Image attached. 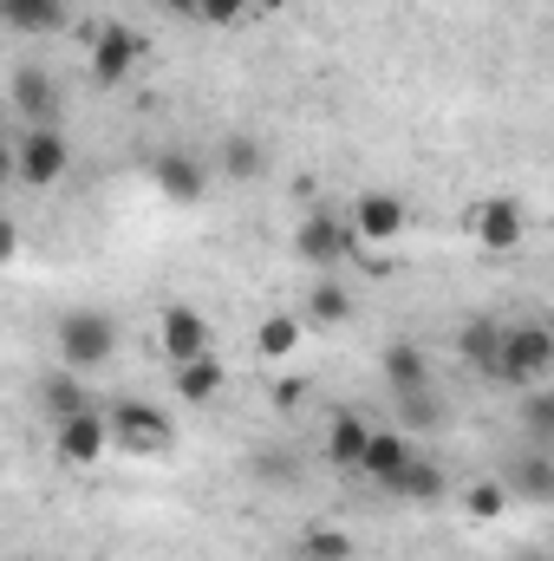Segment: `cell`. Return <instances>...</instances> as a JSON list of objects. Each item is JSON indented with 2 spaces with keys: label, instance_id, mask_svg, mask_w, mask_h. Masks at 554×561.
<instances>
[{
  "label": "cell",
  "instance_id": "obj_21",
  "mask_svg": "<svg viewBox=\"0 0 554 561\" xmlns=\"http://www.w3.org/2000/svg\"><path fill=\"white\" fill-rule=\"evenodd\" d=\"M392 399H399V424H392V431H405V437H424V431H437V424L450 419L430 386H424V392H392Z\"/></svg>",
  "mask_w": 554,
  "mask_h": 561
},
{
  "label": "cell",
  "instance_id": "obj_13",
  "mask_svg": "<svg viewBox=\"0 0 554 561\" xmlns=\"http://www.w3.org/2000/svg\"><path fill=\"white\" fill-rule=\"evenodd\" d=\"M150 176H157V190H163L170 203H203V190H209V163L189 157V150H163V157L150 163Z\"/></svg>",
  "mask_w": 554,
  "mask_h": 561
},
{
  "label": "cell",
  "instance_id": "obj_20",
  "mask_svg": "<svg viewBox=\"0 0 554 561\" xmlns=\"http://www.w3.org/2000/svg\"><path fill=\"white\" fill-rule=\"evenodd\" d=\"M503 490H516L522 503H549V496H554V457L529 444V457H522V463L503 477Z\"/></svg>",
  "mask_w": 554,
  "mask_h": 561
},
{
  "label": "cell",
  "instance_id": "obj_24",
  "mask_svg": "<svg viewBox=\"0 0 554 561\" xmlns=\"http://www.w3.org/2000/svg\"><path fill=\"white\" fill-rule=\"evenodd\" d=\"M262 170H268V150H262V138H249V131H242V138L222 144V176H229V183H255Z\"/></svg>",
  "mask_w": 554,
  "mask_h": 561
},
{
  "label": "cell",
  "instance_id": "obj_10",
  "mask_svg": "<svg viewBox=\"0 0 554 561\" xmlns=\"http://www.w3.org/2000/svg\"><path fill=\"white\" fill-rule=\"evenodd\" d=\"M7 105L20 112V125H59V79L46 66H20L7 85Z\"/></svg>",
  "mask_w": 554,
  "mask_h": 561
},
{
  "label": "cell",
  "instance_id": "obj_7",
  "mask_svg": "<svg viewBox=\"0 0 554 561\" xmlns=\"http://www.w3.org/2000/svg\"><path fill=\"white\" fill-rule=\"evenodd\" d=\"M463 222H470L476 249H489V255H509V249L529 242V209H522L516 196H489V203H476Z\"/></svg>",
  "mask_w": 554,
  "mask_h": 561
},
{
  "label": "cell",
  "instance_id": "obj_32",
  "mask_svg": "<svg viewBox=\"0 0 554 561\" xmlns=\"http://www.w3.org/2000/svg\"><path fill=\"white\" fill-rule=\"evenodd\" d=\"M0 183H13V144H0Z\"/></svg>",
  "mask_w": 554,
  "mask_h": 561
},
{
  "label": "cell",
  "instance_id": "obj_35",
  "mask_svg": "<svg viewBox=\"0 0 554 561\" xmlns=\"http://www.w3.org/2000/svg\"><path fill=\"white\" fill-rule=\"evenodd\" d=\"M0 105H7V92H0Z\"/></svg>",
  "mask_w": 554,
  "mask_h": 561
},
{
  "label": "cell",
  "instance_id": "obj_17",
  "mask_svg": "<svg viewBox=\"0 0 554 561\" xmlns=\"http://www.w3.org/2000/svg\"><path fill=\"white\" fill-rule=\"evenodd\" d=\"M39 412H46L53 424L79 419V412H92V386H85L79 373H66V366H59V373H46V379H39Z\"/></svg>",
  "mask_w": 554,
  "mask_h": 561
},
{
  "label": "cell",
  "instance_id": "obj_5",
  "mask_svg": "<svg viewBox=\"0 0 554 561\" xmlns=\"http://www.w3.org/2000/svg\"><path fill=\"white\" fill-rule=\"evenodd\" d=\"M66 170H72V144L59 138V125H26V138L13 144V183L53 190Z\"/></svg>",
  "mask_w": 554,
  "mask_h": 561
},
{
  "label": "cell",
  "instance_id": "obj_15",
  "mask_svg": "<svg viewBox=\"0 0 554 561\" xmlns=\"http://www.w3.org/2000/svg\"><path fill=\"white\" fill-rule=\"evenodd\" d=\"M366 437H372V419H359V412H333V419H326V437H320V450H326L333 470H359Z\"/></svg>",
  "mask_w": 554,
  "mask_h": 561
},
{
  "label": "cell",
  "instance_id": "obj_19",
  "mask_svg": "<svg viewBox=\"0 0 554 561\" xmlns=\"http://www.w3.org/2000/svg\"><path fill=\"white\" fill-rule=\"evenodd\" d=\"M379 366H385V386H392V392H424V386H430V359H424L417 340H392Z\"/></svg>",
  "mask_w": 554,
  "mask_h": 561
},
{
  "label": "cell",
  "instance_id": "obj_33",
  "mask_svg": "<svg viewBox=\"0 0 554 561\" xmlns=\"http://www.w3.org/2000/svg\"><path fill=\"white\" fill-rule=\"evenodd\" d=\"M163 7H170V13H183V20L196 13V0H163Z\"/></svg>",
  "mask_w": 554,
  "mask_h": 561
},
{
  "label": "cell",
  "instance_id": "obj_4",
  "mask_svg": "<svg viewBox=\"0 0 554 561\" xmlns=\"http://www.w3.org/2000/svg\"><path fill=\"white\" fill-rule=\"evenodd\" d=\"M143 66V33L138 26H125V20H99L92 26V46H85V72H92V85H125L131 72Z\"/></svg>",
  "mask_w": 554,
  "mask_h": 561
},
{
  "label": "cell",
  "instance_id": "obj_1",
  "mask_svg": "<svg viewBox=\"0 0 554 561\" xmlns=\"http://www.w3.org/2000/svg\"><path fill=\"white\" fill-rule=\"evenodd\" d=\"M554 373V327L549 320H503V353H496V386H542Z\"/></svg>",
  "mask_w": 554,
  "mask_h": 561
},
{
  "label": "cell",
  "instance_id": "obj_16",
  "mask_svg": "<svg viewBox=\"0 0 554 561\" xmlns=\"http://www.w3.org/2000/svg\"><path fill=\"white\" fill-rule=\"evenodd\" d=\"M170 373H176V399H183V405H216L222 386H229V373H222L216 353H196V359H183V366H170Z\"/></svg>",
  "mask_w": 554,
  "mask_h": 561
},
{
  "label": "cell",
  "instance_id": "obj_3",
  "mask_svg": "<svg viewBox=\"0 0 554 561\" xmlns=\"http://www.w3.org/2000/svg\"><path fill=\"white\" fill-rule=\"evenodd\" d=\"M353 255H359V236H353V222H346V216H333V209L300 216V229H293V262H307V268L333 275V268H346Z\"/></svg>",
  "mask_w": 554,
  "mask_h": 561
},
{
  "label": "cell",
  "instance_id": "obj_25",
  "mask_svg": "<svg viewBox=\"0 0 554 561\" xmlns=\"http://www.w3.org/2000/svg\"><path fill=\"white\" fill-rule=\"evenodd\" d=\"M293 346H300V320H293V313H268V320L255 327V353H262V359H293Z\"/></svg>",
  "mask_w": 554,
  "mask_h": 561
},
{
  "label": "cell",
  "instance_id": "obj_9",
  "mask_svg": "<svg viewBox=\"0 0 554 561\" xmlns=\"http://www.w3.org/2000/svg\"><path fill=\"white\" fill-rule=\"evenodd\" d=\"M417 457V437L405 431H392V424H372V437H366V457H359V477H372L385 496H392V483L405 477V463Z\"/></svg>",
  "mask_w": 554,
  "mask_h": 561
},
{
  "label": "cell",
  "instance_id": "obj_6",
  "mask_svg": "<svg viewBox=\"0 0 554 561\" xmlns=\"http://www.w3.org/2000/svg\"><path fill=\"white\" fill-rule=\"evenodd\" d=\"M105 431H112V450H131V457H157V450H170V419L150 405V399H125V405H112L105 412Z\"/></svg>",
  "mask_w": 554,
  "mask_h": 561
},
{
  "label": "cell",
  "instance_id": "obj_23",
  "mask_svg": "<svg viewBox=\"0 0 554 561\" xmlns=\"http://www.w3.org/2000/svg\"><path fill=\"white\" fill-rule=\"evenodd\" d=\"M307 320H313V327H346V320H353V294H346V280H313V294H307Z\"/></svg>",
  "mask_w": 554,
  "mask_h": 561
},
{
  "label": "cell",
  "instance_id": "obj_31",
  "mask_svg": "<svg viewBox=\"0 0 554 561\" xmlns=\"http://www.w3.org/2000/svg\"><path fill=\"white\" fill-rule=\"evenodd\" d=\"M13 249H20V236H13V222L0 216V262H13Z\"/></svg>",
  "mask_w": 554,
  "mask_h": 561
},
{
  "label": "cell",
  "instance_id": "obj_18",
  "mask_svg": "<svg viewBox=\"0 0 554 561\" xmlns=\"http://www.w3.org/2000/svg\"><path fill=\"white\" fill-rule=\"evenodd\" d=\"M457 353H463V366H476L483 379H496V353H503V320H489V313H476L463 333H457Z\"/></svg>",
  "mask_w": 554,
  "mask_h": 561
},
{
  "label": "cell",
  "instance_id": "obj_14",
  "mask_svg": "<svg viewBox=\"0 0 554 561\" xmlns=\"http://www.w3.org/2000/svg\"><path fill=\"white\" fill-rule=\"evenodd\" d=\"M72 20V0H0V26L7 33H26V39H46Z\"/></svg>",
  "mask_w": 554,
  "mask_h": 561
},
{
  "label": "cell",
  "instance_id": "obj_2",
  "mask_svg": "<svg viewBox=\"0 0 554 561\" xmlns=\"http://www.w3.org/2000/svg\"><path fill=\"white\" fill-rule=\"evenodd\" d=\"M112 353H118V320H112V313H99V307L59 313V366H66V373L92 379L99 366H112Z\"/></svg>",
  "mask_w": 554,
  "mask_h": 561
},
{
  "label": "cell",
  "instance_id": "obj_8",
  "mask_svg": "<svg viewBox=\"0 0 554 561\" xmlns=\"http://www.w3.org/2000/svg\"><path fill=\"white\" fill-rule=\"evenodd\" d=\"M346 222H353V236L359 242H399L405 229H412V209H405V196H392V190H366L353 209H346Z\"/></svg>",
  "mask_w": 554,
  "mask_h": 561
},
{
  "label": "cell",
  "instance_id": "obj_30",
  "mask_svg": "<svg viewBox=\"0 0 554 561\" xmlns=\"http://www.w3.org/2000/svg\"><path fill=\"white\" fill-rule=\"evenodd\" d=\"M268 399H275V412H300V405H307V379H300V373H287V379H275V392H268Z\"/></svg>",
  "mask_w": 554,
  "mask_h": 561
},
{
  "label": "cell",
  "instance_id": "obj_26",
  "mask_svg": "<svg viewBox=\"0 0 554 561\" xmlns=\"http://www.w3.org/2000/svg\"><path fill=\"white\" fill-rule=\"evenodd\" d=\"M300 561H353V536L333 529V523H313L300 536Z\"/></svg>",
  "mask_w": 554,
  "mask_h": 561
},
{
  "label": "cell",
  "instance_id": "obj_34",
  "mask_svg": "<svg viewBox=\"0 0 554 561\" xmlns=\"http://www.w3.org/2000/svg\"><path fill=\"white\" fill-rule=\"evenodd\" d=\"M516 561H549V556H542V549H529V556H516Z\"/></svg>",
  "mask_w": 554,
  "mask_h": 561
},
{
  "label": "cell",
  "instance_id": "obj_29",
  "mask_svg": "<svg viewBox=\"0 0 554 561\" xmlns=\"http://www.w3.org/2000/svg\"><path fill=\"white\" fill-rule=\"evenodd\" d=\"M249 13H255V0H196L189 20H203V26H242Z\"/></svg>",
  "mask_w": 554,
  "mask_h": 561
},
{
  "label": "cell",
  "instance_id": "obj_27",
  "mask_svg": "<svg viewBox=\"0 0 554 561\" xmlns=\"http://www.w3.org/2000/svg\"><path fill=\"white\" fill-rule=\"evenodd\" d=\"M522 431H529V444H535V450H549V437H554V386H529Z\"/></svg>",
  "mask_w": 554,
  "mask_h": 561
},
{
  "label": "cell",
  "instance_id": "obj_22",
  "mask_svg": "<svg viewBox=\"0 0 554 561\" xmlns=\"http://www.w3.org/2000/svg\"><path fill=\"white\" fill-rule=\"evenodd\" d=\"M443 490H450V477H443V463H430V457H412L405 477L392 483V496H405V503H437Z\"/></svg>",
  "mask_w": 554,
  "mask_h": 561
},
{
  "label": "cell",
  "instance_id": "obj_28",
  "mask_svg": "<svg viewBox=\"0 0 554 561\" xmlns=\"http://www.w3.org/2000/svg\"><path fill=\"white\" fill-rule=\"evenodd\" d=\"M463 510H470L476 523H503V516H509V490H503L496 477H483V483L463 490Z\"/></svg>",
  "mask_w": 554,
  "mask_h": 561
},
{
  "label": "cell",
  "instance_id": "obj_12",
  "mask_svg": "<svg viewBox=\"0 0 554 561\" xmlns=\"http://www.w3.org/2000/svg\"><path fill=\"white\" fill-rule=\"evenodd\" d=\"M157 346H163V359L170 366H183V359H196V353H209V320L196 313V307H163V320H157Z\"/></svg>",
  "mask_w": 554,
  "mask_h": 561
},
{
  "label": "cell",
  "instance_id": "obj_11",
  "mask_svg": "<svg viewBox=\"0 0 554 561\" xmlns=\"http://www.w3.org/2000/svg\"><path fill=\"white\" fill-rule=\"evenodd\" d=\"M53 450L66 457V463H99L105 450H112V431H105V412L92 405V412H79V419H59L53 424Z\"/></svg>",
  "mask_w": 554,
  "mask_h": 561
}]
</instances>
